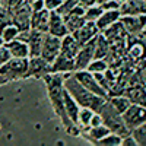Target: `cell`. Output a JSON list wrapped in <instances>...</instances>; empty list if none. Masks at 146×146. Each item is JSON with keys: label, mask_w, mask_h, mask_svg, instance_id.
Segmentation results:
<instances>
[{"label": "cell", "mask_w": 146, "mask_h": 146, "mask_svg": "<svg viewBox=\"0 0 146 146\" xmlns=\"http://www.w3.org/2000/svg\"><path fill=\"white\" fill-rule=\"evenodd\" d=\"M63 98H64V110H66L69 118L72 120V123H75L78 126V117H79V111H80V105L76 102V100L70 95V92L66 88L63 91Z\"/></svg>", "instance_id": "19"}, {"label": "cell", "mask_w": 146, "mask_h": 146, "mask_svg": "<svg viewBox=\"0 0 146 146\" xmlns=\"http://www.w3.org/2000/svg\"><path fill=\"white\" fill-rule=\"evenodd\" d=\"M120 22L127 32V35H137L146 29V15H123Z\"/></svg>", "instance_id": "11"}, {"label": "cell", "mask_w": 146, "mask_h": 146, "mask_svg": "<svg viewBox=\"0 0 146 146\" xmlns=\"http://www.w3.org/2000/svg\"><path fill=\"white\" fill-rule=\"evenodd\" d=\"M111 133V130H110L105 124H101V126H96V127H86V129H83L80 131V136L83 139H86L89 143L92 145H96L101 139H104L107 135H110Z\"/></svg>", "instance_id": "15"}, {"label": "cell", "mask_w": 146, "mask_h": 146, "mask_svg": "<svg viewBox=\"0 0 146 146\" xmlns=\"http://www.w3.org/2000/svg\"><path fill=\"white\" fill-rule=\"evenodd\" d=\"M73 76H75L78 80H79V83L82 85V86H85L88 91H91V92H94V94H96V95H100V96H102V98H110V94H108V91H105L101 85L98 83V80L95 79V76H94V73H91L89 70H76V72H73Z\"/></svg>", "instance_id": "5"}, {"label": "cell", "mask_w": 146, "mask_h": 146, "mask_svg": "<svg viewBox=\"0 0 146 146\" xmlns=\"http://www.w3.org/2000/svg\"><path fill=\"white\" fill-rule=\"evenodd\" d=\"M102 12H104V9L98 3H95L92 6H88L86 12H85V19H86L88 22H96V19L102 15Z\"/></svg>", "instance_id": "30"}, {"label": "cell", "mask_w": 146, "mask_h": 146, "mask_svg": "<svg viewBox=\"0 0 146 146\" xmlns=\"http://www.w3.org/2000/svg\"><path fill=\"white\" fill-rule=\"evenodd\" d=\"M64 22H66V27L69 29V34H73L75 31H78L79 28H82L85 25V19L83 16H78V15H73V13H69L67 16H64Z\"/></svg>", "instance_id": "27"}, {"label": "cell", "mask_w": 146, "mask_h": 146, "mask_svg": "<svg viewBox=\"0 0 146 146\" xmlns=\"http://www.w3.org/2000/svg\"><path fill=\"white\" fill-rule=\"evenodd\" d=\"M102 124V117H101V114L100 113H94V115H92V118H91V127H96V126H101Z\"/></svg>", "instance_id": "39"}, {"label": "cell", "mask_w": 146, "mask_h": 146, "mask_svg": "<svg viewBox=\"0 0 146 146\" xmlns=\"http://www.w3.org/2000/svg\"><path fill=\"white\" fill-rule=\"evenodd\" d=\"M29 5H31L32 12L41 10V9H44V7H45V6H44V0H34V2H31Z\"/></svg>", "instance_id": "40"}, {"label": "cell", "mask_w": 146, "mask_h": 146, "mask_svg": "<svg viewBox=\"0 0 146 146\" xmlns=\"http://www.w3.org/2000/svg\"><path fill=\"white\" fill-rule=\"evenodd\" d=\"M117 2H118V3H120V5H123V3H124V2H127V0H117Z\"/></svg>", "instance_id": "43"}, {"label": "cell", "mask_w": 146, "mask_h": 146, "mask_svg": "<svg viewBox=\"0 0 146 146\" xmlns=\"http://www.w3.org/2000/svg\"><path fill=\"white\" fill-rule=\"evenodd\" d=\"M45 86H47V94L50 102L53 105L54 113L60 118L62 124L64 126L66 131L72 136H80V127L72 123L69 118L66 110H64V98H63V91H64V75L63 73H48L44 78Z\"/></svg>", "instance_id": "1"}, {"label": "cell", "mask_w": 146, "mask_h": 146, "mask_svg": "<svg viewBox=\"0 0 146 146\" xmlns=\"http://www.w3.org/2000/svg\"><path fill=\"white\" fill-rule=\"evenodd\" d=\"M80 48V44L78 42V40L73 36V34H67L62 38V48H60V53H63L69 57L75 58L78 51Z\"/></svg>", "instance_id": "23"}, {"label": "cell", "mask_w": 146, "mask_h": 146, "mask_svg": "<svg viewBox=\"0 0 146 146\" xmlns=\"http://www.w3.org/2000/svg\"><path fill=\"white\" fill-rule=\"evenodd\" d=\"M48 73H51V63H48L47 60L42 58L41 56L29 57L28 70H27L25 78L40 79V78H44L45 75H48Z\"/></svg>", "instance_id": "9"}, {"label": "cell", "mask_w": 146, "mask_h": 146, "mask_svg": "<svg viewBox=\"0 0 146 146\" xmlns=\"http://www.w3.org/2000/svg\"><path fill=\"white\" fill-rule=\"evenodd\" d=\"M12 15V22L21 29V31H28L31 29V15H32V9L28 0H25L22 5L15 7L13 10H10Z\"/></svg>", "instance_id": "6"}, {"label": "cell", "mask_w": 146, "mask_h": 146, "mask_svg": "<svg viewBox=\"0 0 146 146\" xmlns=\"http://www.w3.org/2000/svg\"><path fill=\"white\" fill-rule=\"evenodd\" d=\"M121 18V13L120 10H104L102 15L96 19V28L100 29V32L105 31L108 27H111L113 23H115L117 21H120Z\"/></svg>", "instance_id": "21"}, {"label": "cell", "mask_w": 146, "mask_h": 146, "mask_svg": "<svg viewBox=\"0 0 146 146\" xmlns=\"http://www.w3.org/2000/svg\"><path fill=\"white\" fill-rule=\"evenodd\" d=\"M121 140H123V137H121L120 135L111 131L104 139H101L96 145H101V146H121Z\"/></svg>", "instance_id": "33"}, {"label": "cell", "mask_w": 146, "mask_h": 146, "mask_svg": "<svg viewBox=\"0 0 146 146\" xmlns=\"http://www.w3.org/2000/svg\"><path fill=\"white\" fill-rule=\"evenodd\" d=\"M121 146H137L135 137L131 136V133H129V135H126L123 137V140H121Z\"/></svg>", "instance_id": "38"}, {"label": "cell", "mask_w": 146, "mask_h": 146, "mask_svg": "<svg viewBox=\"0 0 146 146\" xmlns=\"http://www.w3.org/2000/svg\"><path fill=\"white\" fill-rule=\"evenodd\" d=\"M19 32H21V29L15 25L13 22H7V23H5V25L0 27V36L3 38L5 44L16 40L18 35H19Z\"/></svg>", "instance_id": "25"}, {"label": "cell", "mask_w": 146, "mask_h": 146, "mask_svg": "<svg viewBox=\"0 0 146 146\" xmlns=\"http://www.w3.org/2000/svg\"><path fill=\"white\" fill-rule=\"evenodd\" d=\"M79 3H80V5H83L85 7H88V6L95 5V3H96V0H79Z\"/></svg>", "instance_id": "41"}, {"label": "cell", "mask_w": 146, "mask_h": 146, "mask_svg": "<svg viewBox=\"0 0 146 146\" xmlns=\"http://www.w3.org/2000/svg\"><path fill=\"white\" fill-rule=\"evenodd\" d=\"M75 72V58L60 53L51 63V73H73Z\"/></svg>", "instance_id": "14"}, {"label": "cell", "mask_w": 146, "mask_h": 146, "mask_svg": "<svg viewBox=\"0 0 146 146\" xmlns=\"http://www.w3.org/2000/svg\"><path fill=\"white\" fill-rule=\"evenodd\" d=\"M7 47V50L10 53L12 57H16V58H29V45L25 41H21V40H13L10 42L5 44Z\"/></svg>", "instance_id": "20"}, {"label": "cell", "mask_w": 146, "mask_h": 146, "mask_svg": "<svg viewBox=\"0 0 146 146\" xmlns=\"http://www.w3.org/2000/svg\"><path fill=\"white\" fill-rule=\"evenodd\" d=\"M108 67L110 64L107 62V58H94L86 70H89L91 73H101V72H105Z\"/></svg>", "instance_id": "32"}, {"label": "cell", "mask_w": 146, "mask_h": 146, "mask_svg": "<svg viewBox=\"0 0 146 146\" xmlns=\"http://www.w3.org/2000/svg\"><path fill=\"white\" fill-rule=\"evenodd\" d=\"M102 34L105 35V38L110 41V44L127 38V32H126L123 23H121L120 21H117L115 23H113L111 27H108L105 31H102Z\"/></svg>", "instance_id": "22"}, {"label": "cell", "mask_w": 146, "mask_h": 146, "mask_svg": "<svg viewBox=\"0 0 146 146\" xmlns=\"http://www.w3.org/2000/svg\"><path fill=\"white\" fill-rule=\"evenodd\" d=\"M105 2H108V0H96V3H98V5H104Z\"/></svg>", "instance_id": "42"}, {"label": "cell", "mask_w": 146, "mask_h": 146, "mask_svg": "<svg viewBox=\"0 0 146 146\" xmlns=\"http://www.w3.org/2000/svg\"><path fill=\"white\" fill-rule=\"evenodd\" d=\"M123 120L127 129L131 131L137 126L146 123V107L140 104H131L126 113H123Z\"/></svg>", "instance_id": "7"}, {"label": "cell", "mask_w": 146, "mask_h": 146, "mask_svg": "<svg viewBox=\"0 0 146 146\" xmlns=\"http://www.w3.org/2000/svg\"><path fill=\"white\" fill-rule=\"evenodd\" d=\"M44 35L45 32H41L38 29H31L28 36V45H29V57L41 56V48L44 42Z\"/></svg>", "instance_id": "17"}, {"label": "cell", "mask_w": 146, "mask_h": 146, "mask_svg": "<svg viewBox=\"0 0 146 146\" xmlns=\"http://www.w3.org/2000/svg\"><path fill=\"white\" fill-rule=\"evenodd\" d=\"M110 41L105 38V35L102 32H100L95 36V56L94 58H105L110 54Z\"/></svg>", "instance_id": "24"}, {"label": "cell", "mask_w": 146, "mask_h": 146, "mask_svg": "<svg viewBox=\"0 0 146 146\" xmlns=\"http://www.w3.org/2000/svg\"><path fill=\"white\" fill-rule=\"evenodd\" d=\"M60 48H62V38L45 32L42 48H41V57L45 58L48 63H53L56 57L60 54Z\"/></svg>", "instance_id": "8"}, {"label": "cell", "mask_w": 146, "mask_h": 146, "mask_svg": "<svg viewBox=\"0 0 146 146\" xmlns=\"http://www.w3.org/2000/svg\"><path fill=\"white\" fill-rule=\"evenodd\" d=\"M120 13L123 15H146V0H127L120 6Z\"/></svg>", "instance_id": "18"}, {"label": "cell", "mask_w": 146, "mask_h": 146, "mask_svg": "<svg viewBox=\"0 0 146 146\" xmlns=\"http://www.w3.org/2000/svg\"><path fill=\"white\" fill-rule=\"evenodd\" d=\"M104 10H120V3L117 2V0H108V2H105L104 5H101Z\"/></svg>", "instance_id": "37"}, {"label": "cell", "mask_w": 146, "mask_h": 146, "mask_svg": "<svg viewBox=\"0 0 146 146\" xmlns=\"http://www.w3.org/2000/svg\"><path fill=\"white\" fill-rule=\"evenodd\" d=\"M100 114L102 117V124H105L113 133H117V135H120L121 137H124L126 135L130 133V130L127 129L124 120H123V114L118 113L113 107V104L110 102V100L104 104Z\"/></svg>", "instance_id": "3"}, {"label": "cell", "mask_w": 146, "mask_h": 146, "mask_svg": "<svg viewBox=\"0 0 146 146\" xmlns=\"http://www.w3.org/2000/svg\"><path fill=\"white\" fill-rule=\"evenodd\" d=\"M48 34L56 35L58 38H63L64 35L69 34V29L66 27L64 18L58 15L56 10L50 12V22H48Z\"/></svg>", "instance_id": "12"}, {"label": "cell", "mask_w": 146, "mask_h": 146, "mask_svg": "<svg viewBox=\"0 0 146 146\" xmlns=\"http://www.w3.org/2000/svg\"><path fill=\"white\" fill-rule=\"evenodd\" d=\"M64 88L70 92V95L76 100V102L80 107L91 108L96 113H100L104 104L108 101L107 98H102V96L96 95V94L88 91L85 86H82L79 80L73 76V73H66L64 75Z\"/></svg>", "instance_id": "2"}, {"label": "cell", "mask_w": 146, "mask_h": 146, "mask_svg": "<svg viewBox=\"0 0 146 146\" xmlns=\"http://www.w3.org/2000/svg\"><path fill=\"white\" fill-rule=\"evenodd\" d=\"M48 22H50V10H47L44 7L41 10L32 12L31 29H38L41 32H48Z\"/></svg>", "instance_id": "16"}, {"label": "cell", "mask_w": 146, "mask_h": 146, "mask_svg": "<svg viewBox=\"0 0 146 146\" xmlns=\"http://www.w3.org/2000/svg\"><path fill=\"white\" fill-rule=\"evenodd\" d=\"M94 56H95V38L86 44L80 45L79 51L75 57V72L88 69L89 63L94 60Z\"/></svg>", "instance_id": "10"}, {"label": "cell", "mask_w": 146, "mask_h": 146, "mask_svg": "<svg viewBox=\"0 0 146 146\" xmlns=\"http://www.w3.org/2000/svg\"><path fill=\"white\" fill-rule=\"evenodd\" d=\"M94 110L86 108V107H80V111H79V117H78V126L80 127V130L89 127L91 124V118L94 115Z\"/></svg>", "instance_id": "29"}, {"label": "cell", "mask_w": 146, "mask_h": 146, "mask_svg": "<svg viewBox=\"0 0 146 146\" xmlns=\"http://www.w3.org/2000/svg\"><path fill=\"white\" fill-rule=\"evenodd\" d=\"M5 44V41H3V38H2V36H0V45H3Z\"/></svg>", "instance_id": "44"}, {"label": "cell", "mask_w": 146, "mask_h": 146, "mask_svg": "<svg viewBox=\"0 0 146 146\" xmlns=\"http://www.w3.org/2000/svg\"><path fill=\"white\" fill-rule=\"evenodd\" d=\"M130 133H131V136L135 137L137 146H146V123L137 126L136 129H133Z\"/></svg>", "instance_id": "31"}, {"label": "cell", "mask_w": 146, "mask_h": 146, "mask_svg": "<svg viewBox=\"0 0 146 146\" xmlns=\"http://www.w3.org/2000/svg\"><path fill=\"white\" fill-rule=\"evenodd\" d=\"M110 102L113 104V107L117 110L118 113H126L129 107L131 105V101L127 98V96L123 94V95H114V96H110Z\"/></svg>", "instance_id": "28"}, {"label": "cell", "mask_w": 146, "mask_h": 146, "mask_svg": "<svg viewBox=\"0 0 146 146\" xmlns=\"http://www.w3.org/2000/svg\"><path fill=\"white\" fill-rule=\"evenodd\" d=\"M98 34H100V29L96 28V23H95V22H88V21H86L82 28H79L78 31L73 32V36H75V38L78 40V42H79L80 45H83V44H86V42L92 41Z\"/></svg>", "instance_id": "13"}, {"label": "cell", "mask_w": 146, "mask_h": 146, "mask_svg": "<svg viewBox=\"0 0 146 146\" xmlns=\"http://www.w3.org/2000/svg\"><path fill=\"white\" fill-rule=\"evenodd\" d=\"M12 58L9 50H7V47L3 44V45H0V67H2L5 63H7L9 60Z\"/></svg>", "instance_id": "35"}, {"label": "cell", "mask_w": 146, "mask_h": 146, "mask_svg": "<svg viewBox=\"0 0 146 146\" xmlns=\"http://www.w3.org/2000/svg\"><path fill=\"white\" fill-rule=\"evenodd\" d=\"M62 3H63V0H44V6H45V9H47V10H50V12L57 10L60 6H62Z\"/></svg>", "instance_id": "36"}, {"label": "cell", "mask_w": 146, "mask_h": 146, "mask_svg": "<svg viewBox=\"0 0 146 146\" xmlns=\"http://www.w3.org/2000/svg\"><path fill=\"white\" fill-rule=\"evenodd\" d=\"M28 2H29V3H31V2H34V0H28Z\"/></svg>", "instance_id": "45"}, {"label": "cell", "mask_w": 146, "mask_h": 146, "mask_svg": "<svg viewBox=\"0 0 146 146\" xmlns=\"http://www.w3.org/2000/svg\"><path fill=\"white\" fill-rule=\"evenodd\" d=\"M79 3V0H63V3H62V6H60L56 12L58 15H62L63 18L64 16H67L70 12H72V9L75 7L76 5Z\"/></svg>", "instance_id": "34"}, {"label": "cell", "mask_w": 146, "mask_h": 146, "mask_svg": "<svg viewBox=\"0 0 146 146\" xmlns=\"http://www.w3.org/2000/svg\"><path fill=\"white\" fill-rule=\"evenodd\" d=\"M127 56L131 60H140L146 56V45L142 42H130L127 44Z\"/></svg>", "instance_id": "26"}, {"label": "cell", "mask_w": 146, "mask_h": 146, "mask_svg": "<svg viewBox=\"0 0 146 146\" xmlns=\"http://www.w3.org/2000/svg\"><path fill=\"white\" fill-rule=\"evenodd\" d=\"M28 62H29V58L12 57L7 63H5L2 67H0V73H2L3 76H6L9 80L22 79V78H25V75H27Z\"/></svg>", "instance_id": "4"}]
</instances>
